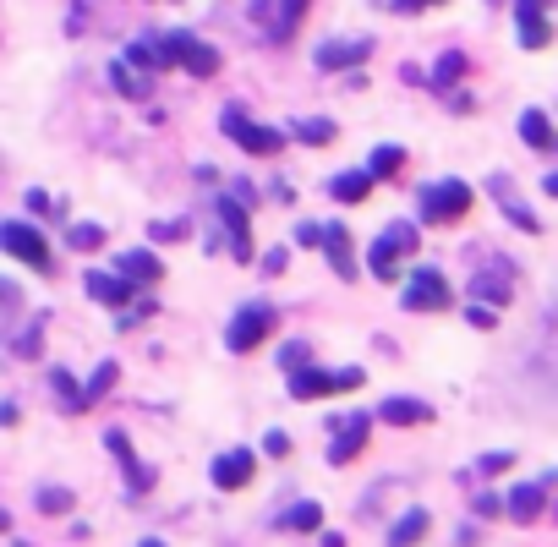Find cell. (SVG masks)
Returning a JSON list of instances; mask_svg holds the SVG:
<instances>
[{"mask_svg": "<svg viewBox=\"0 0 558 547\" xmlns=\"http://www.w3.org/2000/svg\"><path fill=\"white\" fill-rule=\"evenodd\" d=\"M154 50H159V61H165V66H181V72H192V77H214L219 72V50H214V44H203L197 33H186V28L159 33Z\"/></svg>", "mask_w": 558, "mask_h": 547, "instance_id": "obj_1", "label": "cell"}, {"mask_svg": "<svg viewBox=\"0 0 558 547\" xmlns=\"http://www.w3.org/2000/svg\"><path fill=\"white\" fill-rule=\"evenodd\" d=\"M526 383L537 389V400L558 405V307L542 318V334L531 345V362H526Z\"/></svg>", "mask_w": 558, "mask_h": 547, "instance_id": "obj_2", "label": "cell"}, {"mask_svg": "<svg viewBox=\"0 0 558 547\" xmlns=\"http://www.w3.org/2000/svg\"><path fill=\"white\" fill-rule=\"evenodd\" d=\"M367 383V372L362 367H301V372H290V400H323V394H351V389H362Z\"/></svg>", "mask_w": 558, "mask_h": 547, "instance_id": "obj_3", "label": "cell"}, {"mask_svg": "<svg viewBox=\"0 0 558 547\" xmlns=\"http://www.w3.org/2000/svg\"><path fill=\"white\" fill-rule=\"evenodd\" d=\"M416 247H422V241H416V225H411V219H394V225H383V236L372 241V252H367L372 279L394 285V279H400V258H405V252H416Z\"/></svg>", "mask_w": 558, "mask_h": 547, "instance_id": "obj_4", "label": "cell"}, {"mask_svg": "<svg viewBox=\"0 0 558 547\" xmlns=\"http://www.w3.org/2000/svg\"><path fill=\"white\" fill-rule=\"evenodd\" d=\"M471 186L465 181H433V186H422V219L427 225H455V219H465L471 214Z\"/></svg>", "mask_w": 558, "mask_h": 547, "instance_id": "obj_5", "label": "cell"}, {"mask_svg": "<svg viewBox=\"0 0 558 547\" xmlns=\"http://www.w3.org/2000/svg\"><path fill=\"white\" fill-rule=\"evenodd\" d=\"M269 334H274V307H269V301H252V307H241L236 318H230L225 345H230L236 356H247V351H258Z\"/></svg>", "mask_w": 558, "mask_h": 547, "instance_id": "obj_6", "label": "cell"}, {"mask_svg": "<svg viewBox=\"0 0 558 547\" xmlns=\"http://www.w3.org/2000/svg\"><path fill=\"white\" fill-rule=\"evenodd\" d=\"M0 247H6L11 258H22L28 269H50V241H44V230L28 225V219H6V225H0Z\"/></svg>", "mask_w": 558, "mask_h": 547, "instance_id": "obj_7", "label": "cell"}, {"mask_svg": "<svg viewBox=\"0 0 558 547\" xmlns=\"http://www.w3.org/2000/svg\"><path fill=\"white\" fill-rule=\"evenodd\" d=\"M405 312H444L449 301H455V290H449V279L438 269H416L411 279H405Z\"/></svg>", "mask_w": 558, "mask_h": 547, "instance_id": "obj_8", "label": "cell"}, {"mask_svg": "<svg viewBox=\"0 0 558 547\" xmlns=\"http://www.w3.org/2000/svg\"><path fill=\"white\" fill-rule=\"evenodd\" d=\"M219 126H225V132L236 137V143L247 148V154H258V159H274L279 148H285V137L269 132V126H258V121H247L241 110H225V115H219Z\"/></svg>", "mask_w": 558, "mask_h": 547, "instance_id": "obj_9", "label": "cell"}, {"mask_svg": "<svg viewBox=\"0 0 558 547\" xmlns=\"http://www.w3.org/2000/svg\"><path fill=\"white\" fill-rule=\"evenodd\" d=\"M553 482H558L553 471L542 476V482H520L515 493L504 498V515L515 520V526H537V520H542V509H548V493H553Z\"/></svg>", "mask_w": 558, "mask_h": 547, "instance_id": "obj_10", "label": "cell"}, {"mask_svg": "<svg viewBox=\"0 0 558 547\" xmlns=\"http://www.w3.org/2000/svg\"><path fill=\"white\" fill-rule=\"evenodd\" d=\"M214 214H219V225H225V236H230V252H236L241 263H252V225H247V208H241L236 197H214Z\"/></svg>", "mask_w": 558, "mask_h": 547, "instance_id": "obj_11", "label": "cell"}, {"mask_svg": "<svg viewBox=\"0 0 558 547\" xmlns=\"http://www.w3.org/2000/svg\"><path fill=\"white\" fill-rule=\"evenodd\" d=\"M367 433H372V416H367V411H351V416L340 422V433H334V444H329V460H334V465H351V460L367 449Z\"/></svg>", "mask_w": 558, "mask_h": 547, "instance_id": "obj_12", "label": "cell"}, {"mask_svg": "<svg viewBox=\"0 0 558 547\" xmlns=\"http://www.w3.org/2000/svg\"><path fill=\"white\" fill-rule=\"evenodd\" d=\"M548 6L553 0H515V22H520V44L526 50H542V44L553 39V28H548Z\"/></svg>", "mask_w": 558, "mask_h": 547, "instance_id": "obj_13", "label": "cell"}, {"mask_svg": "<svg viewBox=\"0 0 558 547\" xmlns=\"http://www.w3.org/2000/svg\"><path fill=\"white\" fill-rule=\"evenodd\" d=\"M252 471H258V455L252 449H230V455L214 460V487L219 493H241L252 482Z\"/></svg>", "mask_w": 558, "mask_h": 547, "instance_id": "obj_14", "label": "cell"}, {"mask_svg": "<svg viewBox=\"0 0 558 547\" xmlns=\"http://www.w3.org/2000/svg\"><path fill=\"white\" fill-rule=\"evenodd\" d=\"M115 274L126 279V285H137V290H148V285H159V279H165V263L154 258V252H121V258H115Z\"/></svg>", "mask_w": 558, "mask_h": 547, "instance_id": "obj_15", "label": "cell"}, {"mask_svg": "<svg viewBox=\"0 0 558 547\" xmlns=\"http://www.w3.org/2000/svg\"><path fill=\"white\" fill-rule=\"evenodd\" d=\"M509 279H515V269H509V263H493V269H482L471 279V296L482 301V307H509V296H515Z\"/></svg>", "mask_w": 558, "mask_h": 547, "instance_id": "obj_16", "label": "cell"}, {"mask_svg": "<svg viewBox=\"0 0 558 547\" xmlns=\"http://www.w3.org/2000/svg\"><path fill=\"white\" fill-rule=\"evenodd\" d=\"M367 55H372V39H329V44H318V66H323V72L362 66Z\"/></svg>", "mask_w": 558, "mask_h": 547, "instance_id": "obj_17", "label": "cell"}, {"mask_svg": "<svg viewBox=\"0 0 558 547\" xmlns=\"http://www.w3.org/2000/svg\"><path fill=\"white\" fill-rule=\"evenodd\" d=\"M323 252H329V269L351 285L356 279V252H351V236H345V225H323V241H318Z\"/></svg>", "mask_w": 558, "mask_h": 547, "instance_id": "obj_18", "label": "cell"}, {"mask_svg": "<svg viewBox=\"0 0 558 547\" xmlns=\"http://www.w3.org/2000/svg\"><path fill=\"white\" fill-rule=\"evenodd\" d=\"M372 416H383L389 427H416V422H427V416H433V405H427V400H411V394H389V400H383Z\"/></svg>", "mask_w": 558, "mask_h": 547, "instance_id": "obj_19", "label": "cell"}, {"mask_svg": "<svg viewBox=\"0 0 558 547\" xmlns=\"http://www.w3.org/2000/svg\"><path fill=\"white\" fill-rule=\"evenodd\" d=\"M487 186H493L498 208H504V214H509V219H515V225H520V230H526V236H537V230H542V219H537V214H531V208H526V203H520V197H515V186H509V176H493V181H487Z\"/></svg>", "mask_w": 558, "mask_h": 547, "instance_id": "obj_20", "label": "cell"}, {"mask_svg": "<svg viewBox=\"0 0 558 547\" xmlns=\"http://www.w3.org/2000/svg\"><path fill=\"white\" fill-rule=\"evenodd\" d=\"M83 285H88L93 301H104V307H121V312H126V301H132V290H137V285H126L121 274H88Z\"/></svg>", "mask_w": 558, "mask_h": 547, "instance_id": "obj_21", "label": "cell"}, {"mask_svg": "<svg viewBox=\"0 0 558 547\" xmlns=\"http://www.w3.org/2000/svg\"><path fill=\"white\" fill-rule=\"evenodd\" d=\"M520 137H526L537 154H558V132H553V121L542 110H526V115H520Z\"/></svg>", "mask_w": 558, "mask_h": 547, "instance_id": "obj_22", "label": "cell"}, {"mask_svg": "<svg viewBox=\"0 0 558 547\" xmlns=\"http://www.w3.org/2000/svg\"><path fill=\"white\" fill-rule=\"evenodd\" d=\"M427 526H433L427 509H405V515L394 520V531H389V547H416V542L427 537Z\"/></svg>", "mask_w": 558, "mask_h": 547, "instance_id": "obj_23", "label": "cell"}, {"mask_svg": "<svg viewBox=\"0 0 558 547\" xmlns=\"http://www.w3.org/2000/svg\"><path fill=\"white\" fill-rule=\"evenodd\" d=\"M465 72H471V61H465L460 50H444V55H438V66H433V77H427V83H433L438 93H449V88H455Z\"/></svg>", "mask_w": 558, "mask_h": 547, "instance_id": "obj_24", "label": "cell"}, {"mask_svg": "<svg viewBox=\"0 0 558 547\" xmlns=\"http://www.w3.org/2000/svg\"><path fill=\"white\" fill-rule=\"evenodd\" d=\"M110 83H115V88H121V93H126V99H148V93H154V83H148V77H143V72H137V66H132V61H115V66H110Z\"/></svg>", "mask_w": 558, "mask_h": 547, "instance_id": "obj_25", "label": "cell"}, {"mask_svg": "<svg viewBox=\"0 0 558 547\" xmlns=\"http://www.w3.org/2000/svg\"><path fill=\"white\" fill-rule=\"evenodd\" d=\"M301 11H307V0H279V11H274V22H269V39H279V44H285L290 33H296Z\"/></svg>", "mask_w": 558, "mask_h": 547, "instance_id": "obj_26", "label": "cell"}, {"mask_svg": "<svg viewBox=\"0 0 558 547\" xmlns=\"http://www.w3.org/2000/svg\"><path fill=\"white\" fill-rule=\"evenodd\" d=\"M367 192H372L367 170H345V176H334V197H340V203H362Z\"/></svg>", "mask_w": 558, "mask_h": 547, "instance_id": "obj_27", "label": "cell"}, {"mask_svg": "<svg viewBox=\"0 0 558 547\" xmlns=\"http://www.w3.org/2000/svg\"><path fill=\"white\" fill-rule=\"evenodd\" d=\"M400 165H405V148L383 143V148H372V165H367V176H372V181H378V176H400Z\"/></svg>", "mask_w": 558, "mask_h": 547, "instance_id": "obj_28", "label": "cell"}, {"mask_svg": "<svg viewBox=\"0 0 558 547\" xmlns=\"http://www.w3.org/2000/svg\"><path fill=\"white\" fill-rule=\"evenodd\" d=\"M279 526H290V531H318L323 526V509L312 504V498H301L296 509H285V520H279Z\"/></svg>", "mask_w": 558, "mask_h": 547, "instance_id": "obj_29", "label": "cell"}, {"mask_svg": "<svg viewBox=\"0 0 558 547\" xmlns=\"http://www.w3.org/2000/svg\"><path fill=\"white\" fill-rule=\"evenodd\" d=\"M50 383H55V394H61V405H66V411H72V416H83V389H77V378H72V372H66V367H55V372H50Z\"/></svg>", "mask_w": 558, "mask_h": 547, "instance_id": "obj_30", "label": "cell"}, {"mask_svg": "<svg viewBox=\"0 0 558 547\" xmlns=\"http://www.w3.org/2000/svg\"><path fill=\"white\" fill-rule=\"evenodd\" d=\"M115 372H121V367H115V362H99V372H93V383H88V389H83V411H88V405H99V400H104V394H110V389H115Z\"/></svg>", "mask_w": 558, "mask_h": 547, "instance_id": "obj_31", "label": "cell"}, {"mask_svg": "<svg viewBox=\"0 0 558 547\" xmlns=\"http://www.w3.org/2000/svg\"><path fill=\"white\" fill-rule=\"evenodd\" d=\"M296 137H301V143H334V121H323V115L296 121Z\"/></svg>", "mask_w": 558, "mask_h": 547, "instance_id": "obj_32", "label": "cell"}, {"mask_svg": "<svg viewBox=\"0 0 558 547\" xmlns=\"http://www.w3.org/2000/svg\"><path fill=\"white\" fill-rule=\"evenodd\" d=\"M33 504H39L44 515H66V509H72V493H66V487H39Z\"/></svg>", "mask_w": 558, "mask_h": 547, "instance_id": "obj_33", "label": "cell"}, {"mask_svg": "<svg viewBox=\"0 0 558 547\" xmlns=\"http://www.w3.org/2000/svg\"><path fill=\"white\" fill-rule=\"evenodd\" d=\"M66 241H72L77 252H99L104 247V230L99 225H72V236H66Z\"/></svg>", "mask_w": 558, "mask_h": 547, "instance_id": "obj_34", "label": "cell"}, {"mask_svg": "<svg viewBox=\"0 0 558 547\" xmlns=\"http://www.w3.org/2000/svg\"><path fill=\"white\" fill-rule=\"evenodd\" d=\"M509 465H515V455H509V449H493V455L476 460V471H482V476H498V471H509Z\"/></svg>", "mask_w": 558, "mask_h": 547, "instance_id": "obj_35", "label": "cell"}, {"mask_svg": "<svg viewBox=\"0 0 558 547\" xmlns=\"http://www.w3.org/2000/svg\"><path fill=\"white\" fill-rule=\"evenodd\" d=\"M465 318H471V329H493V323H498V307H482V301H471V312H465Z\"/></svg>", "mask_w": 558, "mask_h": 547, "instance_id": "obj_36", "label": "cell"}, {"mask_svg": "<svg viewBox=\"0 0 558 547\" xmlns=\"http://www.w3.org/2000/svg\"><path fill=\"white\" fill-rule=\"evenodd\" d=\"M28 208H33V214H61V203L44 197V192H28Z\"/></svg>", "mask_w": 558, "mask_h": 547, "instance_id": "obj_37", "label": "cell"}, {"mask_svg": "<svg viewBox=\"0 0 558 547\" xmlns=\"http://www.w3.org/2000/svg\"><path fill=\"white\" fill-rule=\"evenodd\" d=\"M39 345H44V334H39V329H28V334L17 340V356H39Z\"/></svg>", "mask_w": 558, "mask_h": 547, "instance_id": "obj_38", "label": "cell"}, {"mask_svg": "<svg viewBox=\"0 0 558 547\" xmlns=\"http://www.w3.org/2000/svg\"><path fill=\"white\" fill-rule=\"evenodd\" d=\"M263 455H274V460L290 455V438H285V433H269V438H263Z\"/></svg>", "mask_w": 558, "mask_h": 547, "instance_id": "obj_39", "label": "cell"}, {"mask_svg": "<svg viewBox=\"0 0 558 547\" xmlns=\"http://www.w3.org/2000/svg\"><path fill=\"white\" fill-rule=\"evenodd\" d=\"M186 236V219H170V225H154V241H176Z\"/></svg>", "mask_w": 558, "mask_h": 547, "instance_id": "obj_40", "label": "cell"}, {"mask_svg": "<svg viewBox=\"0 0 558 547\" xmlns=\"http://www.w3.org/2000/svg\"><path fill=\"white\" fill-rule=\"evenodd\" d=\"M279 362H285V367H307V345H285V351H279Z\"/></svg>", "mask_w": 558, "mask_h": 547, "instance_id": "obj_41", "label": "cell"}, {"mask_svg": "<svg viewBox=\"0 0 558 547\" xmlns=\"http://www.w3.org/2000/svg\"><path fill=\"white\" fill-rule=\"evenodd\" d=\"M498 509H504V498H493V493H482V498H476V515H482V520H493Z\"/></svg>", "mask_w": 558, "mask_h": 547, "instance_id": "obj_42", "label": "cell"}, {"mask_svg": "<svg viewBox=\"0 0 558 547\" xmlns=\"http://www.w3.org/2000/svg\"><path fill=\"white\" fill-rule=\"evenodd\" d=\"M296 241H301V247H318V241H323V225H301Z\"/></svg>", "mask_w": 558, "mask_h": 547, "instance_id": "obj_43", "label": "cell"}, {"mask_svg": "<svg viewBox=\"0 0 558 547\" xmlns=\"http://www.w3.org/2000/svg\"><path fill=\"white\" fill-rule=\"evenodd\" d=\"M104 444H110V449H115V455H121V460L132 455V444H126V433H104Z\"/></svg>", "mask_w": 558, "mask_h": 547, "instance_id": "obj_44", "label": "cell"}, {"mask_svg": "<svg viewBox=\"0 0 558 547\" xmlns=\"http://www.w3.org/2000/svg\"><path fill=\"white\" fill-rule=\"evenodd\" d=\"M279 269H285V247H274L269 258H263V274H279Z\"/></svg>", "mask_w": 558, "mask_h": 547, "instance_id": "obj_45", "label": "cell"}, {"mask_svg": "<svg viewBox=\"0 0 558 547\" xmlns=\"http://www.w3.org/2000/svg\"><path fill=\"white\" fill-rule=\"evenodd\" d=\"M0 307H17V285L11 279H0Z\"/></svg>", "mask_w": 558, "mask_h": 547, "instance_id": "obj_46", "label": "cell"}, {"mask_svg": "<svg viewBox=\"0 0 558 547\" xmlns=\"http://www.w3.org/2000/svg\"><path fill=\"white\" fill-rule=\"evenodd\" d=\"M422 6H438V0H394V11H422Z\"/></svg>", "mask_w": 558, "mask_h": 547, "instance_id": "obj_47", "label": "cell"}, {"mask_svg": "<svg viewBox=\"0 0 558 547\" xmlns=\"http://www.w3.org/2000/svg\"><path fill=\"white\" fill-rule=\"evenodd\" d=\"M323 547H345V537L340 531H323Z\"/></svg>", "mask_w": 558, "mask_h": 547, "instance_id": "obj_48", "label": "cell"}, {"mask_svg": "<svg viewBox=\"0 0 558 547\" xmlns=\"http://www.w3.org/2000/svg\"><path fill=\"white\" fill-rule=\"evenodd\" d=\"M542 192H548V197H558V170H553L548 181H542Z\"/></svg>", "mask_w": 558, "mask_h": 547, "instance_id": "obj_49", "label": "cell"}, {"mask_svg": "<svg viewBox=\"0 0 558 547\" xmlns=\"http://www.w3.org/2000/svg\"><path fill=\"white\" fill-rule=\"evenodd\" d=\"M143 547H165V542H159V537H148V542H143Z\"/></svg>", "mask_w": 558, "mask_h": 547, "instance_id": "obj_50", "label": "cell"}]
</instances>
